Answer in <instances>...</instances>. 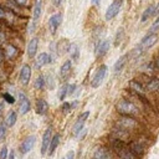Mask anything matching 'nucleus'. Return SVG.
Returning <instances> with one entry per match:
<instances>
[{"label": "nucleus", "mask_w": 159, "mask_h": 159, "mask_svg": "<svg viewBox=\"0 0 159 159\" xmlns=\"http://www.w3.org/2000/svg\"><path fill=\"white\" fill-rule=\"evenodd\" d=\"M117 108V112L122 116H129V117H133V116H137L139 113L138 111V107L130 102V101H127V99H122L117 103L116 106Z\"/></svg>", "instance_id": "f257e3e1"}, {"label": "nucleus", "mask_w": 159, "mask_h": 159, "mask_svg": "<svg viewBox=\"0 0 159 159\" xmlns=\"http://www.w3.org/2000/svg\"><path fill=\"white\" fill-rule=\"evenodd\" d=\"M1 109H2V103H0V112H1Z\"/></svg>", "instance_id": "a18cd8bd"}, {"label": "nucleus", "mask_w": 159, "mask_h": 159, "mask_svg": "<svg viewBox=\"0 0 159 159\" xmlns=\"http://www.w3.org/2000/svg\"><path fill=\"white\" fill-rule=\"evenodd\" d=\"M6 135V124H0V140H4Z\"/></svg>", "instance_id": "f704fd0d"}, {"label": "nucleus", "mask_w": 159, "mask_h": 159, "mask_svg": "<svg viewBox=\"0 0 159 159\" xmlns=\"http://www.w3.org/2000/svg\"><path fill=\"white\" fill-rule=\"evenodd\" d=\"M7 155H9L7 147L6 145H2L1 149H0V159H7Z\"/></svg>", "instance_id": "72a5a7b5"}, {"label": "nucleus", "mask_w": 159, "mask_h": 159, "mask_svg": "<svg viewBox=\"0 0 159 159\" xmlns=\"http://www.w3.org/2000/svg\"><path fill=\"white\" fill-rule=\"evenodd\" d=\"M61 21H62V15L61 14H53L52 16H50L48 19V27L51 30V34H56L58 26L61 25Z\"/></svg>", "instance_id": "f8f14e48"}, {"label": "nucleus", "mask_w": 159, "mask_h": 159, "mask_svg": "<svg viewBox=\"0 0 159 159\" xmlns=\"http://www.w3.org/2000/svg\"><path fill=\"white\" fill-rule=\"evenodd\" d=\"M122 4H123V0H113V1L111 2V5L107 7V10H106L104 19H106L107 21L113 20V19L119 14V11H120V9H122Z\"/></svg>", "instance_id": "7ed1b4c3"}, {"label": "nucleus", "mask_w": 159, "mask_h": 159, "mask_svg": "<svg viewBox=\"0 0 159 159\" xmlns=\"http://www.w3.org/2000/svg\"><path fill=\"white\" fill-rule=\"evenodd\" d=\"M107 68H108L107 65L98 66V68L96 70V72H94V75H93V77L91 80V86L93 88H97V87H99L102 84V82H103V80H104V77L107 75Z\"/></svg>", "instance_id": "f03ea898"}, {"label": "nucleus", "mask_w": 159, "mask_h": 159, "mask_svg": "<svg viewBox=\"0 0 159 159\" xmlns=\"http://www.w3.org/2000/svg\"><path fill=\"white\" fill-rule=\"evenodd\" d=\"M37 47H39V39L37 37H32L29 43H27V48H26V52H27V56L30 58L35 57L36 53H37Z\"/></svg>", "instance_id": "2eb2a0df"}, {"label": "nucleus", "mask_w": 159, "mask_h": 159, "mask_svg": "<svg viewBox=\"0 0 159 159\" xmlns=\"http://www.w3.org/2000/svg\"><path fill=\"white\" fill-rule=\"evenodd\" d=\"M42 14V0H36L35 5H34V10H32V22L36 24Z\"/></svg>", "instance_id": "f3484780"}, {"label": "nucleus", "mask_w": 159, "mask_h": 159, "mask_svg": "<svg viewBox=\"0 0 159 159\" xmlns=\"http://www.w3.org/2000/svg\"><path fill=\"white\" fill-rule=\"evenodd\" d=\"M47 63H50V62H48V55L46 52H41L35 60V67L36 68H41L42 66H45Z\"/></svg>", "instance_id": "5701e85b"}, {"label": "nucleus", "mask_w": 159, "mask_h": 159, "mask_svg": "<svg viewBox=\"0 0 159 159\" xmlns=\"http://www.w3.org/2000/svg\"><path fill=\"white\" fill-rule=\"evenodd\" d=\"M52 2H53V5L60 6V5H61V2H62V0H52Z\"/></svg>", "instance_id": "ea45409f"}, {"label": "nucleus", "mask_w": 159, "mask_h": 159, "mask_svg": "<svg viewBox=\"0 0 159 159\" xmlns=\"http://www.w3.org/2000/svg\"><path fill=\"white\" fill-rule=\"evenodd\" d=\"M71 70H72V61H71V60H66V61L62 63L61 68H60V77H61V78H66V77L70 75Z\"/></svg>", "instance_id": "412c9836"}, {"label": "nucleus", "mask_w": 159, "mask_h": 159, "mask_svg": "<svg viewBox=\"0 0 159 159\" xmlns=\"http://www.w3.org/2000/svg\"><path fill=\"white\" fill-rule=\"evenodd\" d=\"M88 117H89V112L88 111H86V112H83V113H81L78 116L77 120L75 122V124L72 127V132H73L75 135H80V133L83 130V125H84V123H86Z\"/></svg>", "instance_id": "39448f33"}, {"label": "nucleus", "mask_w": 159, "mask_h": 159, "mask_svg": "<svg viewBox=\"0 0 159 159\" xmlns=\"http://www.w3.org/2000/svg\"><path fill=\"white\" fill-rule=\"evenodd\" d=\"M127 61H128V55H127V53L123 55V56H120V57L114 62V66H113L114 72H116V73L120 72V71L124 68V66L127 65Z\"/></svg>", "instance_id": "aec40b11"}, {"label": "nucleus", "mask_w": 159, "mask_h": 159, "mask_svg": "<svg viewBox=\"0 0 159 159\" xmlns=\"http://www.w3.org/2000/svg\"><path fill=\"white\" fill-rule=\"evenodd\" d=\"M7 159H15V153H14V150H10V153H9V155H7Z\"/></svg>", "instance_id": "58836bf2"}, {"label": "nucleus", "mask_w": 159, "mask_h": 159, "mask_svg": "<svg viewBox=\"0 0 159 159\" xmlns=\"http://www.w3.org/2000/svg\"><path fill=\"white\" fill-rule=\"evenodd\" d=\"M48 112V103L43 98H39L36 101V113L40 116H45Z\"/></svg>", "instance_id": "a211bd4d"}, {"label": "nucleus", "mask_w": 159, "mask_h": 159, "mask_svg": "<svg viewBox=\"0 0 159 159\" xmlns=\"http://www.w3.org/2000/svg\"><path fill=\"white\" fill-rule=\"evenodd\" d=\"M31 75H32V71H31L30 65H27V63L22 65L21 68H20V82L24 86L29 84V82L31 80Z\"/></svg>", "instance_id": "6e6552de"}, {"label": "nucleus", "mask_w": 159, "mask_h": 159, "mask_svg": "<svg viewBox=\"0 0 159 159\" xmlns=\"http://www.w3.org/2000/svg\"><path fill=\"white\" fill-rule=\"evenodd\" d=\"M67 52L70 53V57L72 61H78L80 58V48L76 43H70L68 45V48H67Z\"/></svg>", "instance_id": "4be33fe9"}, {"label": "nucleus", "mask_w": 159, "mask_h": 159, "mask_svg": "<svg viewBox=\"0 0 159 159\" xmlns=\"http://www.w3.org/2000/svg\"><path fill=\"white\" fill-rule=\"evenodd\" d=\"M19 97H20V106H19L20 114H26V113L30 111V108H31L30 101H29V98H27L24 93H20Z\"/></svg>", "instance_id": "dca6fc26"}, {"label": "nucleus", "mask_w": 159, "mask_h": 159, "mask_svg": "<svg viewBox=\"0 0 159 159\" xmlns=\"http://www.w3.org/2000/svg\"><path fill=\"white\" fill-rule=\"evenodd\" d=\"M155 63H157V67L159 68V56L157 57V60H155Z\"/></svg>", "instance_id": "37998d69"}, {"label": "nucleus", "mask_w": 159, "mask_h": 159, "mask_svg": "<svg viewBox=\"0 0 159 159\" xmlns=\"http://www.w3.org/2000/svg\"><path fill=\"white\" fill-rule=\"evenodd\" d=\"M76 106H77V102H73V103H71V102H65V103L62 104L61 109H62V112L66 114V113H70V112L72 111V108L76 107Z\"/></svg>", "instance_id": "c85d7f7f"}, {"label": "nucleus", "mask_w": 159, "mask_h": 159, "mask_svg": "<svg viewBox=\"0 0 159 159\" xmlns=\"http://www.w3.org/2000/svg\"><path fill=\"white\" fill-rule=\"evenodd\" d=\"M43 87H45V77L42 75H40L36 77L35 82H34V88L35 89H42Z\"/></svg>", "instance_id": "cd10ccee"}, {"label": "nucleus", "mask_w": 159, "mask_h": 159, "mask_svg": "<svg viewBox=\"0 0 159 159\" xmlns=\"http://www.w3.org/2000/svg\"><path fill=\"white\" fill-rule=\"evenodd\" d=\"M128 148L138 159H140L144 154V145L139 140H133V142L128 143Z\"/></svg>", "instance_id": "1a4fd4ad"}, {"label": "nucleus", "mask_w": 159, "mask_h": 159, "mask_svg": "<svg viewBox=\"0 0 159 159\" xmlns=\"http://www.w3.org/2000/svg\"><path fill=\"white\" fill-rule=\"evenodd\" d=\"M128 86H129V88L137 94V96H140V97H144V94H145V92H147V89H145V87L139 82V81H135V80H132V81H129V83H128Z\"/></svg>", "instance_id": "ddd939ff"}, {"label": "nucleus", "mask_w": 159, "mask_h": 159, "mask_svg": "<svg viewBox=\"0 0 159 159\" xmlns=\"http://www.w3.org/2000/svg\"><path fill=\"white\" fill-rule=\"evenodd\" d=\"M51 138H52V128H47L45 132H43V135H42V144H41V154L45 155L48 150V145H50V142H51Z\"/></svg>", "instance_id": "9d476101"}, {"label": "nucleus", "mask_w": 159, "mask_h": 159, "mask_svg": "<svg viewBox=\"0 0 159 159\" xmlns=\"http://www.w3.org/2000/svg\"><path fill=\"white\" fill-rule=\"evenodd\" d=\"M2 98L5 99V102H7V103H10V104H14V103H15V97H14L12 94L7 93V92L2 94Z\"/></svg>", "instance_id": "473e14b6"}, {"label": "nucleus", "mask_w": 159, "mask_h": 159, "mask_svg": "<svg viewBox=\"0 0 159 159\" xmlns=\"http://www.w3.org/2000/svg\"><path fill=\"white\" fill-rule=\"evenodd\" d=\"M16 53H17V50H16L12 45H9V46L6 47V50H5V56H6V58H12V56L16 55Z\"/></svg>", "instance_id": "c756f323"}, {"label": "nucleus", "mask_w": 159, "mask_h": 159, "mask_svg": "<svg viewBox=\"0 0 159 159\" xmlns=\"http://www.w3.org/2000/svg\"><path fill=\"white\" fill-rule=\"evenodd\" d=\"M4 15H5V12H4V11L0 9V17H4Z\"/></svg>", "instance_id": "c03bdc74"}, {"label": "nucleus", "mask_w": 159, "mask_h": 159, "mask_svg": "<svg viewBox=\"0 0 159 159\" xmlns=\"http://www.w3.org/2000/svg\"><path fill=\"white\" fill-rule=\"evenodd\" d=\"M159 30V15L157 16V19L154 20V22L152 24L150 29H149V34H153V32H157Z\"/></svg>", "instance_id": "2f4dec72"}, {"label": "nucleus", "mask_w": 159, "mask_h": 159, "mask_svg": "<svg viewBox=\"0 0 159 159\" xmlns=\"http://www.w3.org/2000/svg\"><path fill=\"white\" fill-rule=\"evenodd\" d=\"M124 39V29L123 27H118L116 37H114V46H119V43L123 41Z\"/></svg>", "instance_id": "bb28decb"}, {"label": "nucleus", "mask_w": 159, "mask_h": 159, "mask_svg": "<svg viewBox=\"0 0 159 159\" xmlns=\"http://www.w3.org/2000/svg\"><path fill=\"white\" fill-rule=\"evenodd\" d=\"M65 159H75V152H73V150H70V152L67 153V155H66Z\"/></svg>", "instance_id": "e433bc0d"}, {"label": "nucleus", "mask_w": 159, "mask_h": 159, "mask_svg": "<svg viewBox=\"0 0 159 159\" xmlns=\"http://www.w3.org/2000/svg\"><path fill=\"white\" fill-rule=\"evenodd\" d=\"M139 125V123L133 118V117H129V116H123L120 118H118L117 120V127L123 129V130H129V129H134Z\"/></svg>", "instance_id": "20e7f679"}, {"label": "nucleus", "mask_w": 159, "mask_h": 159, "mask_svg": "<svg viewBox=\"0 0 159 159\" xmlns=\"http://www.w3.org/2000/svg\"><path fill=\"white\" fill-rule=\"evenodd\" d=\"M144 87H145L147 91H150V92L159 91V78H152Z\"/></svg>", "instance_id": "a878e982"}, {"label": "nucleus", "mask_w": 159, "mask_h": 159, "mask_svg": "<svg viewBox=\"0 0 159 159\" xmlns=\"http://www.w3.org/2000/svg\"><path fill=\"white\" fill-rule=\"evenodd\" d=\"M109 47H111V41H109L108 39H104V40L99 41V42L97 43V46H96V56H97V57L104 56V55L108 52Z\"/></svg>", "instance_id": "9b49d317"}, {"label": "nucleus", "mask_w": 159, "mask_h": 159, "mask_svg": "<svg viewBox=\"0 0 159 159\" xmlns=\"http://www.w3.org/2000/svg\"><path fill=\"white\" fill-rule=\"evenodd\" d=\"M62 159H65V158H62Z\"/></svg>", "instance_id": "49530a36"}, {"label": "nucleus", "mask_w": 159, "mask_h": 159, "mask_svg": "<svg viewBox=\"0 0 159 159\" xmlns=\"http://www.w3.org/2000/svg\"><path fill=\"white\" fill-rule=\"evenodd\" d=\"M67 86H68V83L63 84V86L60 88V91H58V99H60V101H63V99L67 97Z\"/></svg>", "instance_id": "7c9ffc66"}, {"label": "nucleus", "mask_w": 159, "mask_h": 159, "mask_svg": "<svg viewBox=\"0 0 159 159\" xmlns=\"http://www.w3.org/2000/svg\"><path fill=\"white\" fill-rule=\"evenodd\" d=\"M60 140H61V135H60L58 133H56V134L52 135L51 142H50V145H48V150H47V154H48V155H53L56 148H57L58 144H60Z\"/></svg>", "instance_id": "6ab92c4d"}, {"label": "nucleus", "mask_w": 159, "mask_h": 159, "mask_svg": "<svg viewBox=\"0 0 159 159\" xmlns=\"http://www.w3.org/2000/svg\"><path fill=\"white\" fill-rule=\"evenodd\" d=\"M16 120H17V113L14 112V111H11V112L7 113V116L5 118V124H6V127L10 128V127H12L16 123Z\"/></svg>", "instance_id": "393cba45"}, {"label": "nucleus", "mask_w": 159, "mask_h": 159, "mask_svg": "<svg viewBox=\"0 0 159 159\" xmlns=\"http://www.w3.org/2000/svg\"><path fill=\"white\" fill-rule=\"evenodd\" d=\"M155 14H159V1H158V4L155 5Z\"/></svg>", "instance_id": "a19ab883"}, {"label": "nucleus", "mask_w": 159, "mask_h": 159, "mask_svg": "<svg viewBox=\"0 0 159 159\" xmlns=\"http://www.w3.org/2000/svg\"><path fill=\"white\" fill-rule=\"evenodd\" d=\"M17 5H26L27 4V0H14Z\"/></svg>", "instance_id": "4c0bfd02"}, {"label": "nucleus", "mask_w": 159, "mask_h": 159, "mask_svg": "<svg viewBox=\"0 0 159 159\" xmlns=\"http://www.w3.org/2000/svg\"><path fill=\"white\" fill-rule=\"evenodd\" d=\"M92 2H93L94 5H99V0H92Z\"/></svg>", "instance_id": "79ce46f5"}, {"label": "nucleus", "mask_w": 159, "mask_h": 159, "mask_svg": "<svg viewBox=\"0 0 159 159\" xmlns=\"http://www.w3.org/2000/svg\"><path fill=\"white\" fill-rule=\"evenodd\" d=\"M93 159H112V153L104 147H98L93 152Z\"/></svg>", "instance_id": "4468645a"}, {"label": "nucleus", "mask_w": 159, "mask_h": 159, "mask_svg": "<svg viewBox=\"0 0 159 159\" xmlns=\"http://www.w3.org/2000/svg\"><path fill=\"white\" fill-rule=\"evenodd\" d=\"M35 143H36V137H35V135H29V137H26V138L21 142V144H20V148H19L20 153H21V154H27V153L35 147Z\"/></svg>", "instance_id": "0eeeda50"}, {"label": "nucleus", "mask_w": 159, "mask_h": 159, "mask_svg": "<svg viewBox=\"0 0 159 159\" xmlns=\"http://www.w3.org/2000/svg\"><path fill=\"white\" fill-rule=\"evenodd\" d=\"M155 14V5H149L142 14V17H140V21L142 22H147L150 17H153V15Z\"/></svg>", "instance_id": "b1692460"}, {"label": "nucleus", "mask_w": 159, "mask_h": 159, "mask_svg": "<svg viewBox=\"0 0 159 159\" xmlns=\"http://www.w3.org/2000/svg\"><path fill=\"white\" fill-rule=\"evenodd\" d=\"M76 88H77L76 84H73V83L68 84V86H67V96H72V94L75 93V89H76Z\"/></svg>", "instance_id": "c9c22d12"}, {"label": "nucleus", "mask_w": 159, "mask_h": 159, "mask_svg": "<svg viewBox=\"0 0 159 159\" xmlns=\"http://www.w3.org/2000/svg\"><path fill=\"white\" fill-rule=\"evenodd\" d=\"M157 42H158V34H157V32H153V34H149V32H148V35H145V36L142 39L139 46L145 51V50L153 47Z\"/></svg>", "instance_id": "423d86ee"}]
</instances>
